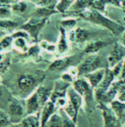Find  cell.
<instances>
[{
	"mask_svg": "<svg viewBox=\"0 0 125 127\" xmlns=\"http://www.w3.org/2000/svg\"><path fill=\"white\" fill-rule=\"evenodd\" d=\"M74 13H76L80 18L87 22L107 29L114 35H119L125 32V28L121 24L111 20L110 19L105 16L103 13L93 7H88Z\"/></svg>",
	"mask_w": 125,
	"mask_h": 127,
	"instance_id": "1",
	"label": "cell"
},
{
	"mask_svg": "<svg viewBox=\"0 0 125 127\" xmlns=\"http://www.w3.org/2000/svg\"><path fill=\"white\" fill-rule=\"evenodd\" d=\"M67 103L63 109L66 115L76 123L79 110L83 105V97L73 88V87H69L67 90Z\"/></svg>",
	"mask_w": 125,
	"mask_h": 127,
	"instance_id": "2",
	"label": "cell"
},
{
	"mask_svg": "<svg viewBox=\"0 0 125 127\" xmlns=\"http://www.w3.org/2000/svg\"><path fill=\"white\" fill-rule=\"evenodd\" d=\"M104 68L103 60L100 56L96 54H90L86 57L78 67L79 76L85 75L90 72H94L97 69Z\"/></svg>",
	"mask_w": 125,
	"mask_h": 127,
	"instance_id": "3",
	"label": "cell"
},
{
	"mask_svg": "<svg viewBox=\"0 0 125 127\" xmlns=\"http://www.w3.org/2000/svg\"><path fill=\"white\" fill-rule=\"evenodd\" d=\"M48 19L49 18H39L32 16L28 22L21 26L20 28L21 31L27 32L35 40H37L39 32L44 27Z\"/></svg>",
	"mask_w": 125,
	"mask_h": 127,
	"instance_id": "4",
	"label": "cell"
},
{
	"mask_svg": "<svg viewBox=\"0 0 125 127\" xmlns=\"http://www.w3.org/2000/svg\"><path fill=\"white\" fill-rule=\"evenodd\" d=\"M125 58V46L122 43L116 42L107 56L108 68H113L115 66L124 61Z\"/></svg>",
	"mask_w": 125,
	"mask_h": 127,
	"instance_id": "5",
	"label": "cell"
},
{
	"mask_svg": "<svg viewBox=\"0 0 125 127\" xmlns=\"http://www.w3.org/2000/svg\"><path fill=\"white\" fill-rule=\"evenodd\" d=\"M98 106L102 112L104 120L103 127H122V124L117 118L110 106L104 103H99Z\"/></svg>",
	"mask_w": 125,
	"mask_h": 127,
	"instance_id": "6",
	"label": "cell"
},
{
	"mask_svg": "<svg viewBox=\"0 0 125 127\" xmlns=\"http://www.w3.org/2000/svg\"><path fill=\"white\" fill-rule=\"evenodd\" d=\"M72 87L83 98H88L89 100L93 99L94 89L85 77L76 79L72 83Z\"/></svg>",
	"mask_w": 125,
	"mask_h": 127,
	"instance_id": "7",
	"label": "cell"
},
{
	"mask_svg": "<svg viewBox=\"0 0 125 127\" xmlns=\"http://www.w3.org/2000/svg\"><path fill=\"white\" fill-rule=\"evenodd\" d=\"M67 36L68 41L72 43H84L89 41L91 36V32L87 29L79 27L69 31Z\"/></svg>",
	"mask_w": 125,
	"mask_h": 127,
	"instance_id": "8",
	"label": "cell"
},
{
	"mask_svg": "<svg viewBox=\"0 0 125 127\" xmlns=\"http://www.w3.org/2000/svg\"><path fill=\"white\" fill-rule=\"evenodd\" d=\"M17 84L22 93H30L37 86V80L32 75L24 74L19 77Z\"/></svg>",
	"mask_w": 125,
	"mask_h": 127,
	"instance_id": "9",
	"label": "cell"
},
{
	"mask_svg": "<svg viewBox=\"0 0 125 127\" xmlns=\"http://www.w3.org/2000/svg\"><path fill=\"white\" fill-rule=\"evenodd\" d=\"M58 107L50 99L43 105L41 110V127H45L49 119L56 112Z\"/></svg>",
	"mask_w": 125,
	"mask_h": 127,
	"instance_id": "10",
	"label": "cell"
},
{
	"mask_svg": "<svg viewBox=\"0 0 125 127\" xmlns=\"http://www.w3.org/2000/svg\"><path fill=\"white\" fill-rule=\"evenodd\" d=\"M42 105L38 98L36 91H35L27 98L26 101V112L27 115H32L39 112L42 109Z\"/></svg>",
	"mask_w": 125,
	"mask_h": 127,
	"instance_id": "11",
	"label": "cell"
},
{
	"mask_svg": "<svg viewBox=\"0 0 125 127\" xmlns=\"http://www.w3.org/2000/svg\"><path fill=\"white\" fill-rule=\"evenodd\" d=\"M111 41H107L102 39H96L90 41L88 44L85 46L84 52L86 54H96L100 50L104 48L109 44H112Z\"/></svg>",
	"mask_w": 125,
	"mask_h": 127,
	"instance_id": "12",
	"label": "cell"
},
{
	"mask_svg": "<svg viewBox=\"0 0 125 127\" xmlns=\"http://www.w3.org/2000/svg\"><path fill=\"white\" fill-rule=\"evenodd\" d=\"M105 69L106 68H102L84 75L94 90L100 84L101 81H102L105 74Z\"/></svg>",
	"mask_w": 125,
	"mask_h": 127,
	"instance_id": "13",
	"label": "cell"
},
{
	"mask_svg": "<svg viewBox=\"0 0 125 127\" xmlns=\"http://www.w3.org/2000/svg\"><path fill=\"white\" fill-rule=\"evenodd\" d=\"M72 62H73V57L71 56H65L61 59H58L49 65V70L61 71L71 66Z\"/></svg>",
	"mask_w": 125,
	"mask_h": 127,
	"instance_id": "14",
	"label": "cell"
},
{
	"mask_svg": "<svg viewBox=\"0 0 125 127\" xmlns=\"http://www.w3.org/2000/svg\"><path fill=\"white\" fill-rule=\"evenodd\" d=\"M110 106L117 118L122 125H124L125 124V103H122L118 100H113L110 103Z\"/></svg>",
	"mask_w": 125,
	"mask_h": 127,
	"instance_id": "15",
	"label": "cell"
},
{
	"mask_svg": "<svg viewBox=\"0 0 125 127\" xmlns=\"http://www.w3.org/2000/svg\"><path fill=\"white\" fill-rule=\"evenodd\" d=\"M59 31H60V37H59L58 42L57 44V52L60 55H62L68 51L69 49L68 39L66 34V31L63 28L60 26Z\"/></svg>",
	"mask_w": 125,
	"mask_h": 127,
	"instance_id": "16",
	"label": "cell"
},
{
	"mask_svg": "<svg viewBox=\"0 0 125 127\" xmlns=\"http://www.w3.org/2000/svg\"><path fill=\"white\" fill-rule=\"evenodd\" d=\"M9 113L13 118H21L24 113V108L16 98H12L9 103Z\"/></svg>",
	"mask_w": 125,
	"mask_h": 127,
	"instance_id": "17",
	"label": "cell"
},
{
	"mask_svg": "<svg viewBox=\"0 0 125 127\" xmlns=\"http://www.w3.org/2000/svg\"><path fill=\"white\" fill-rule=\"evenodd\" d=\"M22 127H41V116L40 113L27 115L21 121Z\"/></svg>",
	"mask_w": 125,
	"mask_h": 127,
	"instance_id": "18",
	"label": "cell"
},
{
	"mask_svg": "<svg viewBox=\"0 0 125 127\" xmlns=\"http://www.w3.org/2000/svg\"><path fill=\"white\" fill-rule=\"evenodd\" d=\"M63 117L62 114L55 112L47 121L45 127H62Z\"/></svg>",
	"mask_w": 125,
	"mask_h": 127,
	"instance_id": "19",
	"label": "cell"
},
{
	"mask_svg": "<svg viewBox=\"0 0 125 127\" xmlns=\"http://www.w3.org/2000/svg\"><path fill=\"white\" fill-rule=\"evenodd\" d=\"M75 1L76 0H60L56 4L55 8L59 13H63L69 10V8L71 7Z\"/></svg>",
	"mask_w": 125,
	"mask_h": 127,
	"instance_id": "20",
	"label": "cell"
},
{
	"mask_svg": "<svg viewBox=\"0 0 125 127\" xmlns=\"http://www.w3.org/2000/svg\"><path fill=\"white\" fill-rule=\"evenodd\" d=\"M36 5L38 7H56L58 0H28Z\"/></svg>",
	"mask_w": 125,
	"mask_h": 127,
	"instance_id": "21",
	"label": "cell"
},
{
	"mask_svg": "<svg viewBox=\"0 0 125 127\" xmlns=\"http://www.w3.org/2000/svg\"><path fill=\"white\" fill-rule=\"evenodd\" d=\"M76 25H77V19H76L68 18V19H62L60 22V26L63 28L65 31H67V30L71 31V30L75 28Z\"/></svg>",
	"mask_w": 125,
	"mask_h": 127,
	"instance_id": "22",
	"label": "cell"
},
{
	"mask_svg": "<svg viewBox=\"0 0 125 127\" xmlns=\"http://www.w3.org/2000/svg\"><path fill=\"white\" fill-rule=\"evenodd\" d=\"M39 47L41 49H43V50H45L48 53H55L57 51V44H54L47 41H40Z\"/></svg>",
	"mask_w": 125,
	"mask_h": 127,
	"instance_id": "23",
	"label": "cell"
},
{
	"mask_svg": "<svg viewBox=\"0 0 125 127\" xmlns=\"http://www.w3.org/2000/svg\"><path fill=\"white\" fill-rule=\"evenodd\" d=\"M15 46L23 52H26L27 50V42L24 39V37H18L15 40Z\"/></svg>",
	"mask_w": 125,
	"mask_h": 127,
	"instance_id": "24",
	"label": "cell"
},
{
	"mask_svg": "<svg viewBox=\"0 0 125 127\" xmlns=\"http://www.w3.org/2000/svg\"><path fill=\"white\" fill-rule=\"evenodd\" d=\"M10 124L9 116L2 110L0 109V127H7Z\"/></svg>",
	"mask_w": 125,
	"mask_h": 127,
	"instance_id": "25",
	"label": "cell"
},
{
	"mask_svg": "<svg viewBox=\"0 0 125 127\" xmlns=\"http://www.w3.org/2000/svg\"><path fill=\"white\" fill-rule=\"evenodd\" d=\"M27 4L22 1H19V2H16L14 4H13L12 6V9L14 11L19 12V13H24L26 9H27Z\"/></svg>",
	"mask_w": 125,
	"mask_h": 127,
	"instance_id": "26",
	"label": "cell"
},
{
	"mask_svg": "<svg viewBox=\"0 0 125 127\" xmlns=\"http://www.w3.org/2000/svg\"><path fill=\"white\" fill-rule=\"evenodd\" d=\"M13 41V37L12 36H7L4 38H3L0 41V52L3 50L7 49L8 47H10Z\"/></svg>",
	"mask_w": 125,
	"mask_h": 127,
	"instance_id": "27",
	"label": "cell"
},
{
	"mask_svg": "<svg viewBox=\"0 0 125 127\" xmlns=\"http://www.w3.org/2000/svg\"><path fill=\"white\" fill-rule=\"evenodd\" d=\"M76 79H77V78L76 77H74L68 71L63 72L61 75V80L65 83H73Z\"/></svg>",
	"mask_w": 125,
	"mask_h": 127,
	"instance_id": "28",
	"label": "cell"
},
{
	"mask_svg": "<svg viewBox=\"0 0 125 127\" xmlns=\"http://www.w3.org/2000/svg\"><path fill=\"white\" fill-rule=\"evenodd\" d=\"M17 26V23L15 22L9 21V20H4L0 19V28H15Z\"/></svg>",
	"mask_w": 125,
	"mask_h": 127,
	"instance_id": "29",
	"label": "cell"
},
{
	"mask_svg": "<svg viewBox=\"0 0 125 127\" xmlns=\"http://www.w3.org/2000/svg\"><path fill=\"white\" fill-rule=\"evenodd\" d=\"M10 15V11L7 7H0V18H6Z\"/></svg>",
	"mask_w": 125,
	"mask_h": 127,
	"instance_id": "30",
	"label": "cell"
},
{
	"mask_svg": "<svg viewBox=\"0 0 125 127\" xmlns=\"http://www.w3.org/2000/svg\"><path fill=\"white\" fill-rule=\"evenodd\" d=\"M116 98L118 100H119L122 103H125V90L119 93L118 95H116Z\"/></svg>",
	"mask_w": 125,
	"mask_h": 127,
	"instance_id": "31",
	"label": "cell"
},
{
	"mask_svg": "<svg viewBox=\"0 0 125 127\" xmlns=\"http://www.w3.org/2000/svg\"><path fill=\"white\" fill-rule=\"evenodd\" d=\"M120 78H123L125 79V58L123 61V64H122V72H121V77Z\"/></svg>",
	"mask_w": 125,
	"mask_h": 127,
	"instance_id": "32",
	"label": "cell"
},
{
	"mask_svg": "<svg viewBox=\"0 0 125 127\" xmlns=\"http://www.w3.org/2000/svg\"><path fill=\"white\" fill-rule=\"evenodd\" d=\"M122 44H123L125 46V31L124 32V34H123V35H122V42H121Z\"/></svg>",
	"mask_w": 125,
	"mask_h": 127,
	"instance_id": "33",
	"label": "cell"
},
{
	"mask_svg": "<svg viewBox=\"0 0 125 127\" xmlns=\"http://www.w3.org/2000/svg\"><path fill=\"white\" fill-rule=\"evenodd\" d=\"M3 94V90H2V88H1V87L0 86V97Z\"/></svg>",
	"mask_w": 125,
	"mask_h": 127,
	"instance_id": "34",
	"label": "cell"
},
{
	"mask_svg": "<svg viewBox=\"0 0 125 127\" xmlns=\"http://www.w3.org/2000/svg\"><path fill=\"white\" fill-rule=\"evenodd\" d=\"M122 127H125V124L123 125V126H122Z\"/></svg>",
	"mask_w": 125,
	"mask_h": 127,
	"instance_id": "35",
	"label": "cell"
}]
</instances>
